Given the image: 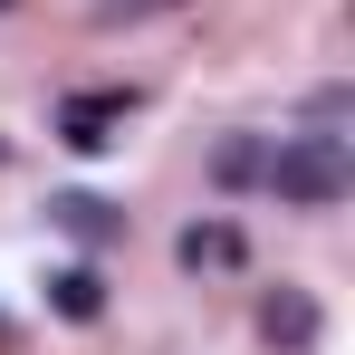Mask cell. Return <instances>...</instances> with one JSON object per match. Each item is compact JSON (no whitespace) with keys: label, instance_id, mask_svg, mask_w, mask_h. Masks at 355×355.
<instances>
[{"label":"cell","instance_id":"1","mask_svg":"<svg viewBox=\"0 0 355 355\" xmlns=\"http://www.w3.org/2000/svg\"><path fill=\"white\" fill-rule=\"evenodd\" d=\"M259 182L288 211H327V202L355 192V154H346V135H288V144H269V173Z\"/></svg>","mask_w":355,"mask_h":355},{"label":"cell","instance_id":"2","mask_svg":"<svg viewBox=\"0 0 355 355\" xmlns=\"http://www.w3.org/2000/svg\"><path fill=\"white\" fill-rule=\"evenodd\" d=\"M125 125V96H67L58 106V144H77V154H106Z\"/></svg>","mask_w":355,"mask_h":355},{"label":"cell","instance_id":"3","mask_svg":"<svg viewBox=\"0 0 355 355\" xmlns=\"http://www.w3.org/2000/svg\"><path fill=\"white\" fill-rule=\"evenodd\" d=\"M49 221H58L67 240H87V250L125 240V211H116V202H96V192H58V202H49Z\"/></svg>","mask_w":355,"mask_h":355},{"label":"cell","instance_id":"4","mask_svg":"<svg viewBox=\"0 0 355 355\" xmlns=\"http://www.w3.org/2000/svg\"><path fill=\"white\" fill-rule=\"evenodd\" d=\"M173 259L192 269V279H221V269H240V231L231 221H192V231L173 240Z\"/></svg>","mask_w":355,"mask_h":355},{"label":"cell","instance_id":"5","mask_svg":"<svg viewBox=\"0 0 355 355\" xmlns=\"http://www.w3.org/2000/svg\"><path fill=\"white\" fill-rule=\"evenodd\" d=\"M259 336H269V346H317V307H307V297H297V288H279V297H269V307H259Z\"/></svg>","mask_w":355,"mask_h":355},{"label":"cell","instance_id":"6","mask_svg":"<svg viewBox=\"0 0 355 355\" xmlns=\"http://www.w3.org/2000/svg\"><path fill=\"white\" fill-rule=\"evenodd\" d=\"M49 307H58L67 327H96V317H106V279H96V269H58V279H49Z\"/></svg>","mask_w":355,"mask_h":355},{"label":"cell","instance_id":"7","mask_svg":"<svg viewBox=\"0 0 355 355\" xmlns=\"http://www.w3.org/2000/svg\"><path fill=\"white\" fill-rule=\"evenodd\" d=\"M259 173H269V135H231V144L211 154V182H221V192H250Z\"/></svg>","mask_w":355,"mask_h":355},{"label":"cell","instance_id":"8","mask_svg":"<svg viewBox=\"0 0 355 355\" xmlns=\"http://www.w3.org/2000/svg\"><path fill=\"white\" fill-rule=\"evenodd\" d=\"M0 355H10V327H0Z\"/></svg>","mask_w":355,"mask_h":355},{"label":"cell","instance_id":"9","mask_svg":"<svg viewBox=\"0 0 355 355\" xmlns=\"http://www.w3.org/2000/svg\"><path fill=\"white\" fill-rule=\"evenodd\" d=\"M0 10H19V0H0Z\"/></svg>","mask_w":355,"mask_h":355}]
</instances>
